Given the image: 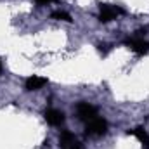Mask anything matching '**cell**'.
Returning a JSON list of instances; mask_svg holds the SVG:
<instances>
[{"label":"cell","mask_w":149,"mask_h":149,"mask_svg":"<svg viewBox=\"0 0 149 149\" xmlns=\"http://www.w3.org/2000/svg\"><path fill=\"white\" fill-rule=\"evenodd\" d=\"M125 9H121L120 5H113V3H101L99 5V16L97 19L101 23H109L113 19H116L118 16H123Z\"/></svg>","instance_id":"6da1fadb"},{"label":"cell","mask_w":149,"mask_h":149,"mask_svg":"<svg viewBox=\"0 0 149 149\" xmlns=\"http://www.w3.org/2000/svg\"><path fill=\"white\" fill-rule=\"evenodd\" d=\"M108 132V121L102 118H92L90 121H87L85 127V135L87 137H101Z\"/></svg>","instance_id":"7a4b0ae2"},{"label":"cell","mask_w":149,"mask_h":149,"mask_svg":"<svg viewBox=\"0 0 149 149\" xmlns=\"http://www.w3.org/2000/svg\"><path fill=\"white\" fill-rule=\"evenodd\" d=\"M125 45H127L130 50H134L135 54H139V56H144V54L149 52V43L144 38H139V37L127 38V40H125Z\"/></svg>","instance_id":"3957f363"},{"label":"cell","mask_w":149,"mask_h":149,"mask_svg":"<svg viewBox=\"0 0 149 149\" xmlns=\"http://www.w3.org/2000/svg\"><path fill=\"white\" fill-rule=\"evenodd\" d=\"M76 116L81 121H90L92 118L97 116V109L92 104H88V102H78V106H76Z\"/></svg>","instance_id":"277c9868"},{"label":"cell","mask_w":149,"mask_h":149,"mask_svg":"<svg viewBox=\"0 0 149 149\" xmlns=\"http://www.w3.org/2000/svg\"><path fill=\"white\" fill-rule=\"evenodd\" d=\"M43 118H45V121H47L49 125H52V127H59V125L64 123V113L59 111V109H54V108L45 109Z\"/></svg>","instance_id":"5b68a950"},{"label":"cell","mask_w":149,"mask_h":149,"mask_svg":"<svg viewBox=\"0 0 149 149\" xmlns=\"http://www.w3.org/2000/svg\"><path fill=\"white\" fill-rule=\"evenodd\" d=\"M49 83V80L47 78H43V76H30V78H26V81H24V88L28 90V92H33V90H40L42 87H45Z\"/></svg>","instance_id":"8992f818"},{"label":"cell","mask_w":149,"mask_h":149,"mask_svg":"<svg viewBox=\"0 0 149 149\" xmlns=\"http://www.w3.org/2000/svg\"><path fill=\"white\" fill-rule=\"evenodd\" d=\"M128 135L137 137V139H139V142L142 144V148L149 149V135H148V132H146V128H144V127H137V128H134V130H128Z\"/></svg>","instance_id":"52a82bcc"},{"label":"cell","mask_w":149,"mask_h":149,"mask_svg":"<svg viewBox=\"0 0 149 149\" xmlns=\"http://www.w3.org/2000/svg\"><path fill=\"white\" fill-rule=\"evenodd\" d=\"M73 141H76L74 134H71L70 130H63V132H61V135H59V142H61V148L63 149H66Z\"/></svg>","instance_id":"ba28073f"},{"label":"cell","mask_w":149,"mask_h":149,"mask_svg":"<svg viewBox=\"0 0 149 149\" xmlns=\"http://www.w3.org/2000/svg\"><path fill=\"white\" fill-rule=\"evenodd\" d=\"M52 19H57V21H66V23H71V16L64 10H54L52 14Z\"/></svg>","instance_id":"9c48e42d"},{"label":"cell","mask_w":149,"mask_h":149,"mask_svg":"<svg viewBox=\"0 0 149 149\" xmlns=\"http://www.w3.org/2000/svg\"><path fill=\"white\" fill-rule=\"evenodd\" d=\"M111 49H113V47L109 45V43H99V45H97V50H99V54H101V56H104V57H106V56L111 52Z\"/></svg>","instance_id":"30bf717a"},{"label":"cell","mask_w":149,"mask_h":149,"mask_svg":"<svg viewBox=\"0 0 149 149\" xmlns=\"http://www.w3.org/2000/svg\"><path fill=\"white\" fill-rule=\"evenodd\" d=\"M66 149H83V144H81V142L76 139V141H73V142H71V144H70Z\"/></svg>","instance_id":"8fae6325"},{"label":"cell","mask_w":149,"mask_h":149,"mask_svg":"<svg viewBox=\"0 0 149 149\" xmlns=\"http://www.w3.org/2000/svg\"><path fill=\"white\" fill-rule=\"evenodd\" d=\"M50 2H54V0H37L38 5H47V3H50Z\"/></svg>","instance_id":"7c38bea8"},{"label":"cell","mask_w":149,"mask_h":149,"mask_svg":"<svg viewBox=\"0 0 149 149\" xmlns=\"http://www.w3.org/2000/svg\"><path fill=\"white\" fill-rule=\"evenodd\" d=\"M0 71H2V61H0Z\"/></svg>","instance_id":"4fadbf2b"}]
</instances>
